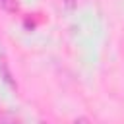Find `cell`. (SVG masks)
Masks as SVG:
<instances>
[{
	"mask_svg": "<svg viewBox=\"0 0 124 124\" xmlns=\"http://www.w3.org/2000/svg\"><path fill=\"white\" fill-rule=\"evenodd\" d=\"M0 124H19V120L12 114H0Z\"/></svg>",
	"mask_w": 124,
	"mask_h": 124,
	"instance_id": "cell-2",
	"label": "cell"
},
{
	"mask_svg": "<svg viewBox=\"0 0 124 124\" xmlns=\"http://www.w3.org/2000/svg\"><path fill=\"white\" fill-rule=\"evenodd\" d=\"M0 8L14 14V12H17V0H0Z\"/></svg>",
	"mask_w": 124,
	"mask_h": 124,
	"instance_id": "cell-1",
	"label": "cell"
},
{
	"mask_svg": "<svg viewBox=\"0 0 124 124\" xmlns=\"http://www.w3.org/2000/svg\"><path fill=\"white\" fill-rule=\"evenodd\" d=\"M62 6H64L66 10H74V8L78 6V0H62Z\"/></svg>",
	"mask_w": 124,
	"mask_h": 124,
	"instance_id": "cell-3",
	"label": "cell"
},
{
	"mask_svg": "<svg viewBox=\"0 0 124 124\" xmlns=\"http://www.w3.org/2000/svg\"><path fill=\"white\" fill-rule=\"evenodd\" d=\"M74 124H89V120L81 116V118H76V122H74Z\"/></svg>",
	"mask_w": 124,
	"mask_h": 124,
	"instance_id": "cell-4",
	"label": "cell"
}]
</instances>
